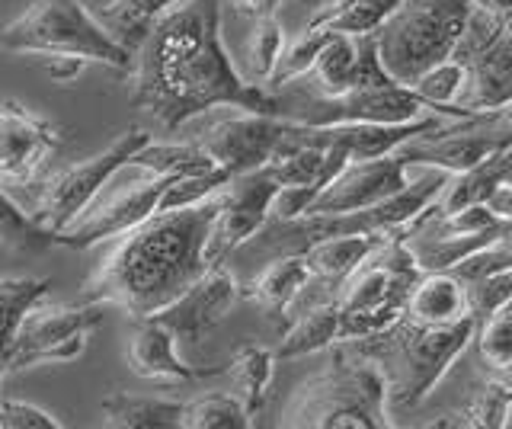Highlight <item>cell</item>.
I'll return each instance as SVG.
<instances>
[{
	"instance_id": "cell-1",
	"label": "cell",
	"mask_w": 512,
	"mask_h": 429,
	"mask_svg": "<svg viewBox=\"0 0 512 429\" xmlns=\"http://www.w3.org/2000/svg\"><path fill=\"white\" fill-rule=\"evenodd\" d=\"M132 106L173 132L215 106L272 116V93L234 68L221 42L218 0H180L138 45Z\"/></svg>"
},
{
	"instance_id": "cell-2",
	"label": "cell",
	"mask_w": 512,
	"mask_h": 429,
	"mask_svg": "<svg viewBox=\"0 0 512 429\" xmlns=\"http://www.w3.org/2000/svg\"><path fill=\"white\" fill-rule=\"evenodd\" d=\"M218 193L186 209L154 212L116 237V247L87 279L84 301L122 308L132 317L164 311L208 269L205 241L218 212Z\"/></svg>"
},
{
	"instance_id": "cell-3",
	"label": "cell",
	"mask_w": 512,
	"mask_h": 429,
	"mask_svg": "<svg viewBox=\"0 0 512 429\" xmlns=\"http://www.w3.org/2000/svg\"><path fill=\"white\" fill-rule=\"evenodd\" d=\"M330 362L288 394L279 426L292 429H391L388 381L381 365L340 340Z\"/></svg>"
},
{
	"instance_id": "cell-4",
	"label": "cell",
	"mask_w": 512,
	"mask_h": 429,
	"mask_svg": "<svg viewBox=\"0 0 512 429\" xmlns=\"http://www.w3.org/2000/svg\"><path fill=\"white\" fill-rule=\"evenodd\" d=\"M474 337V314H464L461 321L452 324H416L404 314L400 321L372 333V337L346 343L381 365L384 381H388V404L397 410H413L432 394V388L474 343Z\"/></svg>"
},
{
	"instance_id": "cell-5",
	"label": "cell",
	"mask_w": 512,
	"mask_h": 429,
	"mask_svg": "<svg viewBox=\"0 0 512 429\" xmlns=\"http://www.w3.org/2000/svg\"><path fill=\"white\" fill-rule=\"evenodd\" d=\"M359 77L340 97H317L295 84L266 87L272 93V116L295 125H346V122H413L429 116L432 106L413 87L397 84L378 58L375 33L356 36Z\"/></svg>"
},
{
	"instance_id": "cell-6",
	"label": "cell",
	"mask_w": 512,
	"mask_h": 429,
	"mask_svg": "<svg viewBox=\"0 0 512 429\" xmlns=\"http://www.w3.org/2000/svg\"><path fill=\"white\" fill-rule=\"evenodd\" d=\"M0 49L16 55L74 58L122 74H132L135 65V52L112 39L96 13L80 0H32L20 17L4 26Z\"/></svg>"
},
{
	"instance_id": "cell-7",
	"label": "cell",
	"mask_w": 512,
	"mask_h": 429,
	"mask_svg": "<svg viewBox=\"0 0 512 429\" xmlns=\"http://www.w3.org/2000/svg\"><path fill=\"white\" fill-rule=\"evenodd\" d=\"M420 276L423 269L416 266L404 231H391L340 285V340L372 337L400 321Z\"/></svg>"
},
{
	"instance_id": "cell-8",
	"label": "cell",
	"mask_w": 512,
	"mask_h": 429,
	"mask_svg": "<svg viewBox=\"0 0 512 429\" xmlns=\"http://www.w3.org/2000/svg\"><path fill=\"white\" fill-rule=\"evenodd\" d=\"M474 0H400V7L375 29L384 71L413 87L432 65L452 58Z\"/></svg>"
},
{
	"instance_id": "cell-9",
	"label": "cell",
	"mask_w": 512,
	"mask_h": 429,
	"mask_svg": "<svg viewBox=\"0 0 512 429\" xmlns=\"http://www.w3.org/2000/svg\"><path fill=\"white\" fill-rule=\"evenodd\" d=\"M148 141H154V138L144 129H128L112 141L106 151L93 154L74 167H64L58 173L39 177L29 186H13L7 193L36 218V225L58 234L96 199V193L112 180V173L122 170L144 145H148Z\"/></svg>"
},
{
	"instance_id": "cell-10",
	"label": "cell",
	"mask_w": 512,
	"mask_h": 429,
	"mask_svg": "<svg viewBox=\"0 0 512 429\" xmlns=\"http://www.w3.org/2000/svg\"><path fill=\"white\" fill-rule=\"evenodd\" d=\"M135 167V164H132ZM138 170L135 180H125V170L112 173V180L96 193V199L80 212L68 228L55 234V244L71 250H90L125 231L138 228L144 218H151L160 205V196L173 177H154L148 170Z\"/></svg>"
},
{
	"instance_id": "cell-11",
	"label": "cell",
	"mask_w": 512,
	"mask_h": 429,
	"mask_svg": "<svg viewBox=\"0 0 512 429\" xmlns=\"http://www.w3.org/2000/svg\"><path fill=\"white\" fill-rule=\"evenodd\" d=\"M103 308L96 301H80V305H48L36 301L20 321L16 330L7 372H23L42 362H71L84 356L90 333L103 324Z\"/></svg>"
},
{
	"instance_id": "cell-12",
	"label": "cell",
	"mask_w": 512,
	"mask_h": 429,
	"mask_svg": "<svg viewBox=\"0 0 512 429\" xmlns=\"http://www.w3.org/2000/svg\"><path fill=\"white\" fill-rule=\"evenodd\" d=\"M279 189L282 183L272 177L269 167H256L231 177V183L218 193V212L205 241L208 266H224L237 250H244L247 241H253L263 231Z\"/></svg>"
},
{
	"instance_id": "cell-13",
	"label": "cell",
	"mask_w": 512,
	"mask_h": 429,
	"mask_svg": "<svg viewBox=\"0 0 512 429\" xmlns=\"http://www.w3.org/2000/svg\"><path fill=\"white\" fill-rule=\"evenodd\" d=\"M64 145L58 125L20 103H0V186H29Z\"/></svg>"
},
{
	"instance_id": "cell-14",
	"label": "cell",
	"mask_w": 512,
	"mask_h": 429,
	"mask_svg": "<svg viewBox=\"0 0 512 429\" xmlns=\"http://www.w3.org/2000/svg\"><path fill=\"white\" fill-rule=\"evenodd\" d=\"M237 301H244V295H240V285L231 276L228 263L208 266L180 298L170 301V305L164 311H157L154 317L173 333L176 343L196 346L231 314Z\"/></svg>"
},
{
	"instance_id": "cell-15",
	"label": "cell",
	"mask_w": 512,
	"mask_h": 429,
	"mask_svg": "<svg viewBox=\"0 0 512 429\" xmlns=\"http://www.w3.org/2000/svg\"><path fill=\"white\" fill-rule=\"evenodd\" d=\"M285 135V119L269 113H244L215 122L199 135L196 145L212 157L215 167L228 170L231 177L256 167H266Z\"/></svg>"
},
{
	"instance_id": "cell-16",
	"label": "cell",
	"mask_w": 512,
	"mask_h": 429,
	"mask_svg": "<svg viewBox=\"0 0 512 429\" xmlns=\"http://www.w3.org/2000/svg\"><path fill=\"white\" fill-rule=\"evenodd\" d=\"M407 170L410 164L397 151L368 157V161H349L324 193L314 199L308 215H333V212H352V209H365V205H378L410 183Z\"/></svg>"
},
{
	"instance_id": "cell-17",
	"label": "cell",
	"mask_w": 512,
	"mask_h": 429,
	"mask_svg": "<svg viewBox=\"0 0 512 429\" xmlns=\"http://www.w3.org/2000/svg\"><path fill=\"white\" fill-rule=\"evenodd\" d=\"M128 369L144 381H160V385H186L205 375H224V365H196L183 362L176 356V337L157 321V317H135V327L128 333L125 346Z\"/></svg>"
},
{
	"instance_id": "cell-18",
	"label": "cell",
	"mask_w": 512,
	"mask_h": 429,
	"mask_svg": "<svg viewBox=\"0 0 512 429\" xmlns=\"http://www.w3.org/2000/svg\"><path fill=\"white\" fill-rule=\"evenodd\" d=\"M308 282L311 266L304 260V253H282V257L266 260V266L247 285H240V295H244V301H253L269 321L285 324L295 298Z\"/></svg>"
},
{
	"instance_id": "cell-19",
	"label": "cell",
	"mask_w": 512,
	"mask_h": 429,
	"mask_svg": "<svg viewBox=\"0 0 512 429\" xmlns=\"http://www.w3.org/2000/svg\"><path fill=\"white\" fill-rule=\"evenodd\" d=\"M464 68H468V74H464L458 106H464L468 113H487V109H500L512 103V36L509 33H503L490 49H484Z\"/></svg>"
},
{
	"instance_id": "cell-20",
	"label": "cell",
	"mask_w": 512,
	"mask_h": 429,
	"mask_svg": "<svg viewBox=\"0 0 512 429\" xmlns=\"http://www.w3.org/2000/svg\"><path fill=\"white\" fill-rule=\"evenodd\" d=\"M359 77V42L356 36H330L327 45L314 55V61L301 74L282 84H295L317 97H340ZM279 87V84H276Z\"/></svg>"
},
{
	"instance_id": "cell-21",
	"label": "cell",
	"mask_w": 512,
	"mask_h": 429,
	"mask_svg": "<svg viewBox=\"0 0 512 429\" xmlns=\"http://www.w3.org/2000/svg\"><path fill=\"white\" fill-rule=\"evenodd\" d=\"M388 234H343L327 237L304 250V260L311 266V279L324 285L327 292L340 295V285L356 273V266L372 253Z\"/></svg>"
},
{
	"instance_id": "cell-22",
	"label": "cell",
	"mask_w": 512,
	"mask_h": 429,
	"mask_svg": "<svg viewBox=\"0 0 512 429\" xmlns=\"http://www.w3.org/2000/svg\"><path fill=\"white\" fill-rule=\"evenodd\" d=\"M333 343H340V305H336V298L317 301V305L298 311L285 324L282 340L272 353L279 362H285L317 353V349H330Z\"/></svg>"
},
{
	"instance_id": "cell-23",
	"label": "cell",
	"mask_w": 512,
	"mask_h": 429,
	"mask_svg": "<svg viewBox=\"0 0 512 429\" xmlns=\"http://www.w3.org/2000/svg\"><path fill=\"white\" fill-rule=\"evenodd\" d=\"M468 311V292L464 282L455 273H423L416 279L410 301H407V317L416 324H452L461 321Z\"/></svg>"
},
{
	"instance_id": "cell-24",
	"label": "cell",
	"mask_w": 512,
	"mask_h": 429,
	"mask_svg": "<svg viewBox=\"0 0 512 429\" xmlns=\"http://www.w3.org/2000/svg\"><path fill=\"white\" fill-rule=\"evenodd\" d=\"M183 407L170 397H144L116 391L100 404L103 426L112 429H183Z\"/></svg>"
},
{
	"instance_id": "cell-25",
	"label": "cell",
	"mask_w": 512,
	"mask_h": 429,
	"mask_svg": "<svg viewBox=\"0 0 512 429\" xmlns=\"http://www.w3.org/2000/svg\"><path fill=\"white\" fill-rule=\"evenodd\" d=\"M512 413V391L500 378L484 381L474 397L458 410L439 413V420H429V429H503Z\"/></svg>"
},
{
	"instance_id": "cell-26",
	"label": "cell",
	"mask_w": 512,
	"mask_h": 429,
	"mask_svg": "<svg viewBox=\"0 0 512 429\" xmlns=\"http://www.w3.org/2000/svg\"><path fill=\"white\" fill-rule=\"evenodd\" d=\"M506 183V151H496L484 157L480 164L461 170V173H448V180L442 186V193L436 199L439 212H455L461 205H474V202H490V196Z\"/></svg>"
},
{
	"instance_id": "cell-27",
	"label": "cell",
	"mask_w": 512,
	"mask_h": 429,
	"mask_svg": "<svg viewBox=\"0 0 512 429\" xmlns=\"http://www.w3.org/2000/svg\"><path fill=\"white\" fill-rule=\"evenodd\" d=\"M180 4V0H109L106 7L96 10V20L106 26V33L125 45L128 52H138L144 36L151 33V26L164 17V13Z\"/></svg>"
},
{
	"instance_id": "cell-28",
	"label": "cell",
	"mask_w": 512,
	"mask_h": 429,
	"mask_svg": "<svg viewBox=\"0 0 512 429\" xmlns=\"http://www.w3.org/2000/svg\"><path fill=\"white\" fill-rule=\"evenodd\" d=\"M276 353L272 349H263V346H244L237 349L231 356V362L224 365V375L231 378L234 385V397L240 404L247 407L250 417H256L263 407V397H266V388L272 381V369H276Z\"/></svg>"
},
{
	"instance_id": "cell-29",
	"label": "cell",
	"mask_w": 512,
	"mask_h": 429,
	"mask_svg": "<svg viewBox=\"0 0 512 429\" xmlns=\"http://www.w3.org/2000/svg\"><path fill=\"white\" fill-rule=\"evenodd\" d=\"M52 289L48 279H16V276H0V375H7V356L16 330H20L23 314L42 301Z\"/></svg>"
},
{
	"instance_id": "cell-30",
	"label": "cell",
	"mask_w": 512,
	"mask_h": 429,
	"mask_svg": "<svg viewBox=\"0 0 512 429\" xmlns=\"http://www.w3.org/2000/svg\"><path fill=\"white\" fill-rule=\"evenodd\" d=\"M397 7H400V0H352V4L343 10L311 17L298 33L324 29V33H333V36H365V33H375Z\"/></svg>"
},
{
	"instance_id": "cell-31",
	"label": "cell",
	"mask_w": 512,
	"mask_h": 429,
	"mask_svg": "<svg viewBox=\"0 0 512 429\" xmlns=\"http://www.w3.org/2000/svg\"><path fill=\"white\" fill-rule=\"evenodd\" d=\"M464 74H468V68H464L461 61L445 58V61H439V65H432L426 74L416 77L413 90L432 106V113L448 116V119H464V116H471L468 109L458 106Z\"/></svg>"
},
{
	"instance_id": "cell-32",
	"label": "cell",
	"mask_w": 512,
	"mask_h": 429,
	"mask_svg": "<svg viewBox=\"0 0 512 429\" xmlns=\"http://www.w3.org/2000/svg\"><path fill=\"white\" fill-rule=\"evenodd\" d=\"M285 45H288V39L279 23V13L256 17V23L250 29V39H247V81L266 87L279 71Z\"/></svg>"
},
{
	"instance_id": "cell-33",
	"label": "cell",
	"mask_w": 512,
	"mask_h": 429,
	"mask_svg": "<svg viewBox=\"0 0 512 429\" xmlns=\"http://www.w3.org/2000/svg\"><path fill=\"white\" fill-rule=\"evenodd\" d=\"M128 164L148 170L154 177H186V173L215 170V161L196 141L192 145H160V141H148Z\"/></svg>"
},
{
	"instance_id": "cell-34",
	"label": "cell",
	"mask_w": 512,
	"mask_h": 429,
	"mask_svg": "<svg viewBox=\"0 0 512 429\" xmlns=\"http://www.w3.org/2000/svg\"><path fill=\"white\" fill-rule=\"evenodd\" d=\"M253 417L234 394H202L183 407V429H247Z\"/></svg>"
},
{
	"instance_id": "cell-35",
	"label": "cell",
	"mask_w": 512,
	"mask_h": 429,
	"mask_svg": "<svg viewBox=\"0 0 512 429\" xmlns=\"http://www.w3.org/2000/svg\"><path fill=\"white\" fill-rule=\"evenodd\" d=\"M0 244H10L16 250H42L55 244V234L36 225V218L4 186H0Z\"/></svg>"
},
{
	"instance_id": "cell-36",
	"label": "cell",
	"mask_w": 512,
	"mask_h": 429,
	"mask_svg": "<svg viewBox=\"0 0 512 429\" xmlns=\"http://www.w3.org/2000/svg\"><path fill=\"white\" fill-rule=\"evenodd\" d=\"M464 292H468V311L477 317V324L490 321L493 314L506 311L512 301V266H500L493 273L464 282Z\"/></svg>"
},
{
	"instance_id": "cell-37",
	"label": "cell",
	"mask_w": 512,
	"mask_h": 429,
	"mask_svg": "<svg viewBox=\"0 0 512 429\" xmlns=\"http://www.w3.org/2000/svg\"><path fill=\"white\" fill-rule=\"evenodd\" d=\"M503 33H506V23H503L500 13L490 10L487 4H480V0H474L471 13H468V23H464V29H461L452 58L461 61V65H468V61H474L484 49H490V45Z\"/></svg>"
},
{
	"instance_id": "cell-38",
	"label": "cell",
	"mask_w": 512,
	"mask_h": 429,
	"mask_svg": "<svg viewBox=\"0 0 512 429\" xmlns=\"http://www.w3.org/2000/svg\"><path fill=\"white\" fill-rule=\"evenodd\" d=\"M474 346L490 369H500L503 362H509L512 359V314L500 311V314H493L490 321L477 324Z\"/></svg>"
},
{
	"instance_id": "cell-39",
	"label": "cell",
	"mask_w": 512,
	"mask_h": 429,
	"mask_svg": "<svg viewBox=\"0 0 512 429\" xmlns=\"http://www.w3.org/2000/svg\"><path fill=\"white\" fill-rule=\"evenodd\" d=\"M0 429H61V420L36 404L0 397Z\"/></svg>"
},
{
	"instance_id": "cell-40",
	"label": "cell",
	"mask_w": 512,
	"mask_h": 429,
	"mask_svg": "<svg viewBox=\"0 0 512 429\" xmlns=\"http://www.w3.org/2000/svg\"><path fill=\"white\" fill-rule=\"evenodd\" d=\"M285 0H231V7L240 13H250V17H266V13H279Z\"/></svg>"
},
{
	"instance_id": "cell-41",
	"label": "cell",
	"mask_w": 512,
	"mask_h": 429,
	"mask_svg": "<svg viewBox=\"0 0 512 429\" xmlns=\"http://www.w3.org/2000/svg\"><path fill=\"white\" fill-rule=\"evenodd\" d=\"M295 4H298V7L304 10V23H308V20L314 17L317 10H324V4H327V0H295ZM304 23H301V26H304Z\"/></svg>"
},
{
	"instance_id": "cell-42",
	"label": "cell",
	"mask_w": 512,
	"mask_h": 429,
	"mask_svg": "<svg viewBox=\"0 0 512 429\" xmlns=\"http://www.w3.org/2000/svg\"><path fill=\"white\" fill-rule=\"evenodd\" d=\"M493 378H500L503 385H506V388L512 391V359H509V362H503L500 369H493Z\"/></svg>"
},
{
	"instance_id": "cell-43",
	"label": "cell",
	"mask_w": 512,
	"mask_h": 429,
	"mask_svg": "<svg viewBox=\"0 0 512 429\" xmlns=\"http://www.w3.org/2000/svg\"><path fill=\"white\" fill-rule=\"evenodd\" d=\"M480 4H487L490 10L500 13V17H509L512 13V0H480Z\"/></svg>"
},
{
	"instance_id": "cell-44",
	"label": "cell",
	"mask_w": 512,
	"mask_h": 429,
	"mask_svg": "<svg viewBox=\"0 0 512 429\" xmlns=\"http://www.w3.org/2000/svg\"><path fill=\"white\" fill-rule=\"evenodd\" d=\"M506 183L512 186V148H506Z\"/></svg>"
},
{
	"instance_id": "cell-45",
	"label": "cell",
	"mask_w": 512,
	"mask_h": 429,
	"mask_svg": "<svg viewBox=\"0 0 512 429\" xmlns=\"http://www.w3.org/2000/svg\"><path fill=\"white\" fill-rule=\"evenodd\" d=\"M503 23H506V33L512 36V13H509V17H503Z\"/></svg>"
},
{
	"instance_id": "cell-46",
	"label": "cell",
	"mask_w": 512,
	"mask_h": 429,
	"mask_svg": "<svg viewBox=\"0 0 512 429\" xmlns=\"http://www.w3.org/2000/svg\"><path fill=\"white\" fill-rule=\"evenodd\" d=\"M506 426H512V413H509V420H506Z\"/></svg>"
},
{
	"instance_id": "cell-47",
	"label": "cell",
	"mask_w": 512,
	"mask_h": 429,
	"mask_svg": "<svg viewBox=\"0 0 512 429\" xmlns=\"http://www.w3.org/2000/svg\"><path fill=\"white\" fill-rule=\"evenodd\" d=\"M506 311H509V314H512V301H509V308H506Z\"/></svg>"
},
{
	"instance_id": "cell-48",
	"label": "cell",
	"mask_w": 512,
	"mask_h": 429,
	"mask_svg": "<svg viewBox=\"0 0 512 429\" xmlns=\"http://www.w3.org/2000/svg\"><path fill=\"white\" fill-rule=\"evenodd\" d=\"M506 241H509V247H512V237H506Z\"/></svg>"
}]
</instances>
